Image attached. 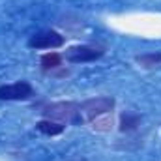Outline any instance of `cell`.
Returning <instances> with one entry per match:
<instances>
[{"label": "cell", "instance_id": "6da1fadb", "mask_svg": "<svg viewBox=\"0 0 161 161\" xmlns=\"http://www.w3.org/2000/svg\"><path fill=\"white\" fill-rule=\"evenodd\" d=\"M43 118L49 120H56L62 124H69V125H82L84 116L80 113V103L77 101H54L49 103L41 109Z\"/></svg>", "mask_w": 161, "mask_h": 161}, {"label": "cell", "instance_id": "7a4b0ae2", "mask_svg": "<svg viewBox=\"0 0 161 161\" xmlns=\"http://www.w3.org/2000/svg\"><path fill=\"white\" fill-rule=\"evenodd\" d=\"M116 107V99L113 96H97V97H90V99H84L80 103V113L84 116V122H90L99 118V116H105V114H113Z\"/></svg>", "mask_w": 161, "mask_h": 161}, {"label": "cell", "instance_id": "3957f363", "mask_svg": "<svg viewBox=\"0 0 161 161\" xmlns=\"http://www.w3.org/2000/svg\"><path fill=\"white\" fill-rule=\"evenodd\" d=\"M34 96L36 88L25 79L0 86V101H30Z\"/></svg>", "mask_w": 161, "mask_h": 161}, {"label": "cell", "instance_id": "277c9868", "mask_svg": "<svg viewBox=\"0 0 161 161\" xmlns=\"http://www.w3.org/2000/svg\"><path fill=\"white\" fill-rule=\"evenodd\" d=\"M105 56L103 47H94V45H73L66 49L64 60L69 64H90Z\"/></svg>", "mask_w": 161, "mask_h": 161}, {"label": "cell", "instance_id": "5b68a950", "mask_svg": "<svg viewBox=\"0 0 161 161\" xmlns=\"http://www.w3.org/2000/svg\"><path fill=\"white\" fill-rule=\"evenodd\" d=\"M26 45L28 49H36V51H43V49L53 51V49H60L66 45V36L49 28V30H41V32H36L34 36H30Z\"/></svg>", "mask_w": 161, "mask_h": 161}, {"label": "cell", "instance_id": "8992f818", "mask_svg": "<svg viewBox=\"0 0 161 161\" xmlns=\"http://www.w3.org/2000/svg\"><path fill=\"white\" fill-rule=\"evenodd\" d=\"M141 122H142V116L139 113L124 111L118 120V129H120V133H133L141 127Z\"/></svg>", "mask_w": 161, "mask_h": 161}, {"label": "cell", "instance_id": "52a82bcc", "mask_svg": "<svg viewBox=\"0 0 161 161\" xmlns=\"http://www.w3.org/2000/svg\"><path fill=\"white\" fill-rule=\"evenodd\" d=\"M36 129L40 131L41 135H45V137H58V135H62L66 131V124L43 118V120L36 122Z\"/></svg>", "mask_w": 161, "mask_h": 161}, {"label": "cell", "instance_id": "ba28073f", "mask_svg": "<svg viewBox=\"0 0 161 161\" xmlns=\"http://www.w3.org/2000/svg\"><path fill=\"white\" fill-rule=\"evenodd\" d=\"M135 62H137V66L142 68V69H158V68H161V51L137 54V56H135Z\"/></svg>", "mask_w": 161, "mask_h": 161}, {"label": "cell", "instance_id": "9c48e42d", "mask_svg": "<svg viewBox=\"0 0 161 161\" xmlns=\"http://www.w3.org/2000/svg\"><path fill=\"white\" fill-rule=\"evenodd\" d=\"M62 62H64V54H60L56 51L45 53V54H41V58H40V64H41L43 71H54V69H58L62 66Z\"/></svg>", "mask_w": 161, "mask_h": 161}, {"label": "cell", "instance_id": "30bf717a", "mask_svg": "<svg viewBox=\"0 0 161 161\" xmlns=\"http://www.w3.org/2000/svg\"><path fill=\"white\" fill-rule=\"evenodd\" d=\"M90 124H92V129H96V131H109L111 125H113V116L105 114V116H99V118L92 120Z\"/></svg>", "mask_w": 161, "mask_h": 161}]
</instances>
